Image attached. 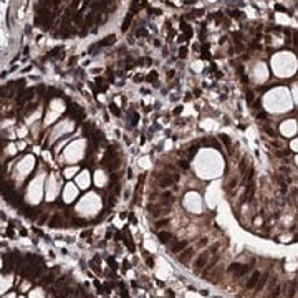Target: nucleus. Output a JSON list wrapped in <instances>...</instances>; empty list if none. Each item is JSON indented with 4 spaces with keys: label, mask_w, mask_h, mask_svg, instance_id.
<instances>
[{
    "label": "nucleus",
    "mask_w": 298,
    "mask_h": 298,
    "mask_svg": "<svg viewBox=\"0 0 298 298\" xmlns=\"http://www.w3.org/2000/svg\"><path fill=\"white\" fill-rule=\"evenodd\" d=\"M209 255H210V252H204V254H201V255L197 257L196 262H194V270H197V272H199V270H201V268H202L204 265L207 264Z\"/></svg>",
    "instance_id": "nucleus-1"
},
{
    "label": "nucleus",
    "mask_w": 298,
    "mask_h": 298,
    "mask_svg": "<svg viewBox=\"0 0 298 298\" xmlns=\"http://www.w3.org/2000/svg\"><path fill=\"white\" fill-rule=\"evenodd\" d=\"M248 270V267L247 265H238V264H233L232 267H230V272H233V275L235 277H242V275H245V272Z\"/></svg>",
    "instance_id": "nucleus-2"
},
{
    "label": "nucleus",
    "mask_w": 298,
    "mask_h": 298,
    "mask_svg": "<svg viewBox=\"0 0 298 298\" xmlns=\"http://www.w3.org/2000/svg\"><path fill=\"white\" fill-rule=\"evenodd\" d=\"M194 255V248H184V252L179 255V262L180 264H189V260H191V257Z\"/></svg>",
    "instance_id": "nucleus-3"
},
{
    "label": "nucleus",
    "mask_w": 298,
    "mask_h": 298,
    "mask_svg": "<svg viewBox=\"0 0 298 298\" xmlns=\"http://www.w3.org/2000/svg\"><path fill=\"white\" fill-rule=\"evenodd\" d=\"M174 182L172 176H169V174H164V176H159V186L161 187H167V186H171Z\"/></svg>",
    "instance_id": "nucleus-4"
},
{
    "label": "nucleus",
    "mask_w": 298,
    "mask_h": 298,
    "mask_svg": "<svg viewBox=\"0 0 298 298\" xmlns=\"http://www.w3.org/2000/svg\"><path fill=\"white\" fill-rule=\"evenodd\" d=\"M259 278H260L259 272H255L254 275L250 277V280L247 282V285H245V287H247V288H254V287H257V282H259Z\"/></svg>",
    "instance_id": "nucleus-5"
},
{
    "label": "nucleus",
    "mask_w": 298,
    "mask_h": 298,
    "mask_svg": "<svg viewBox=\"0 0 298 298\" xmlns=\"http://www.w3.org/2000/svg\"><path fill=\"white\" fill-rule=\"evenodd\" d=\"M159 240H161L162 243L171 242V240H172V233H169V232H159Z\"/></svg>",
    "instance_id": "nucleus-6"
},
{
    "label": "nucleus",
    "mask_w": 298,
    "mask_h": 298,
    "mask_svg": "<svg viewBox=\"0 0 298 298\" xmlns=\"http://www.w3.org/2000/svg\"><path fill=\"white\" fill-rule=\"evenodd\" d=\"M187 247V242H177V243H174L172 245V252H182V250Z\"/></svg>",
    "instance_id": "nucleus-7"
},
{
    "label": "nucleus",
    "mask_w": 298,
    "mask_h": 298,
    "mask_svg": "<svg viewBox=\"0 0 298 298\" xmlns=\"http://www.w3.org/2000/svg\"><path fill=\"white\" fill-rule=\"evenodd\" d=\"M254 191H255V187H254V184L250 182V184H248V189H247V194H245V199H247V201H250V199H252Z\"/></svg>",
    "instance_id": "nucleus-8"
},
{
    "label": "nucleus",
    "mask_w": 298,
    "mask_h": 298,
    "mask_svg": "<svg viewBox=\"0 0 298 298\" xmlns=\"http://www.w3.org/2000/svg\"><path fill=\"white\" fill-rule=\"evenodd\" d=\"M167 224H169V219H161V220L156 222V227L157 229H162V227H166Z\"/></svg>",
    "instance_id": "nucleus-9"
},
{
    "label": "nucleus",
    "mask_w": 298,
    "mask_h": 298,
    "mask_svg": "<svg viewBox=\"0 0 298 298\" xmlns=\"http://www.w3.org/2000/svg\"><path fill=\"white\" fill-rule=\"evenodd\" d=\"M53 280H55V278H53V273H50V275H46V277H43V280H42V283H43V285H50L51 282H53Z\"/></svg>",
    "instance_id": "nucleus-10"
},
{
    "label": "nucleus",
    "mask_w": 298,
    "mask_h": 298,
    "mask_svg": "<svg viewBox=\"0 0 298 298\" xmlns=\"http://www.w3.org/2000/svg\"><path fill=\"white\" fill-rule=\"evenodd\" d=\"M267 277H268V275L265 273V275L260 278V283H257V290H262V288H264V285H265V282H267Z\"/></svg>",
    "instance_id": "nucleus-11"
},
{
    "label": "nucleus",
    "mask_w": 298,
    "mask_h": 298,
    "mask_svg": "<svg viewBox=\"0 0 298 298\" xmlns=\"http://www.w3.org/2000/svg\"><path fill=\"white\" fill-rule=\"evenodd\" d=\"M58 222H60V215H55V217L50 220V227H58Z\"/></svg>",
    "instance_id": "nucleus-12"
},
{
    "label": "nucleus",
    "mask_w": 298,
    "mask_h": 298,
    "mask_svg": "<svg viewBox=\"0 0 298 298\" xmlns=\"http://www.w3.org/2000/svg\"><path fill=\"white\" fill-rule=\"evenodd\" d=\"M162 199H164V202L167 201V202H172V196H171V192H164V194L161 196Z\"/></svg>",
    "instance_id": "nucleus-13"
},
{
    "label": "nucleus",
    "mask_w": 298,
    "mask_h": 298,
    "mask_svg": "<svg viewBox=\"0 0 298 298\" xmlns=\"http://www.w3.org/2000/svg\"><path fill=\"white\" fill-rule=\"evenodd\" d=\"M220 139H222V141L225 143V146H227V148H230V139H229V138H227V136H224V134H220Z\"/></svg>",
    "instance_id": "nucleus-14"
},
{
    "label": "nucleus",
    "mask_w": 298,
    "mask_h": 298,
    "mask_svg": "<svg viewBox=\"0 0 298 298\" xmlns=\"http://www.w3.org/2000/svg\"><path fill=\"white\" fill-rule=\"evenodd\" d=\"M295 290H296V282H293V283H291V288H290V296H293L295 295Z\"/></svg>",
    "instance_id": "nucleus-15"
},
{
    "label": "nucleus",
    "mask_w": 298,
    "mask_h": 298,
    "mask_svg": "<svg viewBox=\"0 0 298 298\" xmlns=\"http://www.w3.org/2000/svg\"><path fill=\"white\" fill-rule=\"evenodd\" d=\"M196 151H197V143H196V144H192L191 148H189V154H194Z\"/></svg>",
    "instance_id": "nucleus-16"
},
{
    "label": "nucleus",
    "mask_w": 298,
    "mask_h": 298,
    "mask_svg": "<svg viewBox=\"0 0 298 298\" xmlns=\"http://www.w3.org/2000/svg\"><path fill=\"white\" fill-rule=\"evenodd\" d=\"M179 166L182 167V169H187V167H189V164H187L186 161H179Z\"/></svg>",
    "instance_id": "nucleus-17"
},
{
    "label": "nucleus",
    "mask_w": 298,
    "mask_h": 298,
    "mask_svg": "<svg viewBox=\"0 0 298 298\" xmlns=\"http://www.w3.org/2000/svg\"><path fill=\"white\" fill-rule=\"evenodd\" d=\"M278 295H280V287H277L275 290H273V293H272L270 296H278Z\"/></svg>",
    "instance_id": "nucleus-18"
},
{
    "label": "nucleus",
    "mask_w": 298,
    "mask_h": 298,
    "mask_svg": "<svg viewBox=\"0 0 298 298\" xmlns=\"http://www.w3.org/2000/svg\"><path fill=\"white\" fill-rule=\"evenodd\" d=\"M247 99H248V103H252V101H254V93H252V91H250L248 95H247Z\"/></svg>",
    "instance_id": "nucleus-19"
},
{
    "label": "nucleus",
    "mask_w": 298,
    "mask_h": 298,
    "mask_svg": "<svg viewBox=\"0 0 298 298\" xmlns=\"http://www.w3.org/2000/svg\"><path fill=\"white\" fill-rule=\"evenodd\" d=\"M265 131H267L268 134H270V136H275V131H273V129H270V128H267V126H265Z\"/></svg>",
    "instance_id": "nucleus-20"
},
{
    "label": "nucleus",
    "mask_w": 298,
    "mask_h": 298,
    "mask_svg": "<svg viewBox=\"0 0 298 298\" xmlns=\"http://www.w3.org/2000/svg\"><path fill=\"white\" fill-rule=\"evenodd\" d=\"M235 184H237V179H232L230 180V182H229V186H230V187L233 189V187H235Z\"/></svg>",
    "instance_id": "nucleus-21"
},
{
    "label": "nucleus",
    "mask_w": 298,
    "mask_h": 298,
    "mask_svg": "<svg viewBox=\"0 0 298 298\" xmlns=\"http://www.w3.org/2000/svg\"><path fill=\"white\" fill-rule=\"evenodd\" d=\"M156 76H157V75H156V73H151V75H149V76H148V80H149V81H153V80H156Z\"/></svg>",
    "instance_id": "nucleus-22"
},
{
    "label": "nucleus",
    "mask_w": 298,
    "mask_h": 298,
    "mask_svg": "<svg viewBox=\"0 0 298 298\" xmlns=\"http://www.w3.org/2000/svg\"><path fill=\"white\" fill-rule=\"evenodd\" d=\"M172 179H174V182H177V180H179V174L174 172V174H172Z\"/></svg>",
    "instance_id": "nucleus-23"
},
{
    "label": "nucleus",
    "mask_w": 298,
    "mask_h": 298,
    "mask_svg": "<svg viewBox=\"0 0 298 298\" xmlns=\"http://www.w3.org/2000/svg\"><path fill=\"white\" fill-rule=\"evenodd\" d=\"M206 243H207V238H206V240H201V242H199V247H204Z\"/></svg>",
    "instance_id": "nucleus-24"
},
{
    "label": "nucleus",
    "mask_w": 298,
    "mask_h": 298,
    "mask_svg": "<svg viewBox=\"0 0 298 298\" xmlns=\"http://www.w3.org/2000/svg\"><path fill=\"white\" fill-rule=\"evenodd\" d=\"M111 111H113V113H114V114H119V111H118V109H116V108H113V106H111Z\"/></svg>",
    "instance_id": "nucleus-25"
},
{
    "label": "nucleus",
    "mask_w": 298,
    "mask_h": 298,
    "mask_svg": "<svg viewBox=\"0 0 298 298\" xmlns=\"http://www.w3.org/2000/svg\"><path fill=\"white\" fill-rule=\"evenodd\" d=\"M180 111H182V108H180V106H179V108H176V109H174V113H176V114H177V113H180Z\"/></svg>",
    "instance_id": "nucleus-26"
},
{
    "label": "nucleus",
    "mask_w": 298,
    "mask_h": 298,
    "mask_svg": "<svg viewBox=\"0 0 298 298\" xmlns=\"http://www.w3.org/2000/svg\"><path fill=\"white\" fill-rule=\"evenodd\" d=\"M295 43L298 45V33H295Z\"/></svg>",
    "instance_id": "nucleus-27"
}]
</instances>
